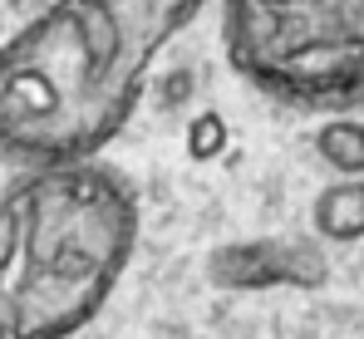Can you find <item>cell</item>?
Returning <instances> with one entry per match:
<instances>
[{"mask_svg":"<svg viewBox=\"0 0 364 339\" xmlns=\"http://www.w3.org/2000/svg\"><path fill=\"white\" fill-rule=\"evenodd\" d=\"M227 64L286 109L364 104V0H222Z\"/></svg>","mask_w":364,"mask_h":339,"instance_id":"3957f363","label":"cell"},{"mask_svg":"<svg viewBox=\"0 0 364 339\" xmlns=\"http://www.w3.org/2000/svg\"><path fill=\"white\" fill-rule=\"evenodd\" d=\"M310 143H315V158L335 177H364V123L360 118L335 113V118H325L315 128Z\"/></svg>","mask_w":364,"mask_h":339,"instance_id":"8992f818","label":"cell"},{"mask_svg":"<svg viewBox=\"0 0 364 339\" xmlns=\"http://www.w3.org/2000/svg\"><path fill=\"white\" fill-rule=\"evenodd\" d=\"M207 281L217 290H320L330 281V266L310 241L256 236L217 246L207 256Z\"/></svg>","mask_w":364,"mask_h":339,"instance_id":"277c9868","label":"cell"},{"mask_svg":"<svg viewBox=\"0 0 364 339\" xmlns=\"http://www.w3.org/2000/svg\"><path fill=\"white\" fill-rule=\"evenodd\" d=\"M202 0H55L0 45V158H99L138 113L158 55Z\"/></svg>","mask_w":364,"mask_h":339,"instance_id":"6da1fadb","label":"cell"},{"mask_svg":"<svg viewBox=\"0 0 364 339\" xmlns=\"http://www.w3.org/2000/svg\"><path fill=\"white\" fill-rule=\"evenodd\" d=\"M227 143H232V128H227V118H222L217 109H202L192 123H187V158H192V163L222 158Z\"/></svg>","mask_w":364,"mask_h":339,"instance_id":"52a82bcc","label":"cell"},{"mask_svg":"<svg viewBox=\"0 0 364 339\" xmlns=\"http://www.w3.org/2000/svg\"><path fill=\"white\" fill-rule=\"evenodd\" d=\"M138 226L133 182L99 158L20 168L0 192V339H69L94 325Z\"/></svg>","mask_w":364,"mask_h":339,"instance_id":"7a4b0ae2","label":"cell"},{"mask_svg":"<svg viewBox=\"0 0 364 339\" xmlns=\"http://www.w3.org/2000/svg\"><path fill=\"white\" fill-rule=\"evenodd\" d=\"M310 222L325 241L335 246H355L364 241V182L360 177H340L330 187H320L315 207H310Z\"/></svg>","mask_w":364,"mask_h":339,"instance_id":"5b68a950","label":"cell"},{"mask_svg":"<svg viewBox=\"0 0 364 339\" xmlns=\"http://www.w3.org/2000/svg\"><path fill=\"white\" fill-rule=\"evenodd\" d=\"M50 5H55V0H10V15H15V20L25 25V20H40V15H45Z\"/></svg>","mask_w":364,"mask_h":339,"instance_id":"9c48e42d","label":"cell"},{"mask_svg":"<svg viewBox=\"0 0 364 339\" xmlns=\"http://www.w3.org/2000/svg\"><path fill=\"white\" fill-rule=\"evenodd\" d=\"M192 94H197V74H192L187 64L163 69V79H158V99H163V109H182V104H192Z\"/></svg>","mask_w":364,"mask_h":339,"instance_id":"ba28073f","label":"cell"}]
</instances>
